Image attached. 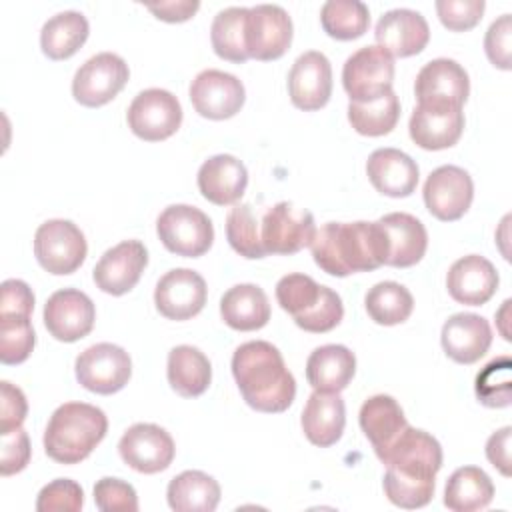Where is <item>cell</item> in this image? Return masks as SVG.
Instances as JSON below:
<instances>
[{
    "label": "cell",
    "mask_w": 512,
    "mask_h": 512,
    "mask_svg": "<svg viewBox=\"0 0 512 512\" xmlns=\"http://www.w3.org/2000/svg\"><path fill=\"white\" fill-rule=\"evenodd\" d=\"M302 432L304 436L320 448L336 444L346 426V406L338 392H318L314 390L302 410Z\"/></svg>",
    "instance_id": "28"
},
{
    "label": "cell",
    "mask_w": 512,
    "mask_h": 512,
    "mask_svg": "<svg viewBox=\"0 0 512 512\" xmlns=\"http://www.w3.org/2000/svg\"><path fill=\"white\" fill-rule=\"evenodd\" d=\"M84 506V492L78 482L70 478H56L48 482L36 498L38 512H78Z\"/></svg>",
    "instance_id": "45"
},
{
    "label": "cell",
    "mask_w": 512,
    "mask_h": 512,
    "mask_svg": "<svg viewBox=\"0 0 512 512\" xmlns=\"http://www.w3.org/2000/svg\"><path fill=\"white\" fill-rule=\"evenodd\" d=\"M498 282L500 278L494 264L478 254L458 258L446 274L448 294L468 306L486 304L494 296Z\"/></svg>",
    "instance_id": "23"
},
{
    "label": "cell",
    "mask_w": 512,
    "mask_h": 512,
    "mask_svg": "<svg viewBox=\"0 0 512 512\" xmlns=\"http://www.w3.org/2000/svg\"><path fill=\"white\" fill-rule=\"evenodd\" d=\"M314 234V216L288 200L270 206L260 222V238L266 254H296L310 246Z\"/></svg>",
    "instance_id": "9"
},
{
    "label": "cell",
    "mask_w": 512,
    "mask_h": 512,
    "mask_svg": "<svg viewBox=\"0 0 512 512\" xmlns=\"http://www.w3.org/2000/svg\"><path fill=\"white\" fill-rule=\"evenodd\" d=\"M166 376L174 392L184 398H196L208 390L212 366L202 350L190 344H180L168 352Z\"/></svg>",
    "instance_id": "32"
},
{
    "label": "cell",
    "mask_w": 512,
    "mask_h": 512,
    "mask_svg": "<svg viewBox=\"0 0 512 512\" xmlns=\"http://www.w3.org/2000/svg\"><path fill=\"white\" fill-rule=\"evenodd\" d=\"M356 372V356L342 344H324L306 360L308 384L318 392H342Z\"/></svg>",
    "instance_id": "29"
},
{
    "label": "cell",
    "mask_w": 512,
    "mask_h": 512,
    "mask_svg": "<svg viewBox=\"0 0 512 512\" xmlns=\"http://www.w3.org/2000/svg\"><path fill=\"white\" fill-rule=\"evenodd\" d=\"M510 36H512L510 14H502L498 20H494L484 36L486 56L500 70H510Z\"/></svg>",
    "instance_id": "48"
},
{
    "label": "cell",
    "mask_w": 512,
    "mask_h": 512,
    "mask_svg": "<svg viewBox=\"0 0 512 512\" xmlns=\"http://www.w3.org/2000/svg\"><path fill=\"white\" fill-rule=\"evenodd\" d=\"M358 422L378 458L388 450V446L408 426L404 410L388 394L370 396L360 408Z\"/></svg>",
    "instance_id": "30"
},
{
    "label": "cell",
    "mask_w": 512,
    "mask_h": 512,
    "mask_svg": "<svg viewBox=\"0 0 512 512\" xmlns=\"http://www.w3.org/2000/svg\"><path fill=\"white\" fill-rule=\"evenodd\" d=\"M220 316L234 330H260L270 320L268 296L256 284H236L224 292L220 300Z\"/></svg>",
    "instance_id": "31"
},
{
    "label": "cell",
    "mask_w": 512,
    "mask_h": 512,
    "mask_svg": "<svg viewBox=\"0 0 512 512\" xmlns=\"http://www.w3.org/2000/svg\"><path fill=\"white\" fill-rule=\"evenodd\" d=\"M418 104L460 106L470 94L468 72L452 58H434L426 62L414 82Z\"/></svg>",
    "instance_id": "20"
},
{
    "label": "cell",
    "mask_w": 512,
    "mask_h": 512,
    "mask_svg": "<svg viewBox=\"0 0 512 512\" xmlns=\"http://www.w3.org/2000/svg\"><path fill=\"white\" fill-rule=\"evenodd\" d=\"M156 232L166 250L186 258L206 254L214 242V226L210 218L190 204H172L164 208L156 220Z\"/></svg>",
    "instance_id": "5"
},
{
    "label": "cell",
    "mask_w": 512,
    "mask_h": 512,
    "mask_svg": "<svg viewBox=\"0 0 512 512\" xmlns=\"http://www.w3.org/2000/svg\"><path fill=\"white\" fill-rule=\"evenodd\" d=\"M464 130V112L452 104H418L412 110L408 132L416 146L424 150H444L454 146Z\"/></svg>",
    "instance_id": "21"
},
{
    "label": "cell",
    "mask_w": 512,
    "mask_h": 512,
    "mask_svg": "<svg viewBox=\"0 0 512 512\" xmlns=\"http://www.w3.org/2000/svg\"><path fill=\"white\" fill-rule=\"evenodd\" d=\"M130 76L128 64L114 52L90 56L74 74L72 96L88 108L108 104L126 86Z\"/></svg>",
    "instance_id": "10"
},
{
    "label": "cell",
    "mask_w": 512,
    "mask_h": 512,
    "mask_svg": "<svg viewBox=\"0 0 512 512\" xmlns=\"http://www.w3.org/2000/svg\"><path fill=\"white\" fill-rule=\"evenodd\" d=\"M374 36L380 48L392 58H406L422 52L430 40V28L426 18L410 8H394L380 16L374 28Z\"/></svg>",
    "instance_id": "22"
},
{
    "label": "cell",
    "mask_w": 512,
    "mask_h": 512,
    "mask_svg": "<svg viewBox=\"0 0 512 512\" xmlns=\"http://www.w3.org/2000/svg\"><path fill=\"white\" fill-rule=\"evenodd\" d=\"M94 502L102 512H136L138 496L132 484L120 478H100L94 484Z\"/></svg>",
    "instance_id": "46"
},
{
    "label": "cell",
    "mask_w": 512,
    "mask_h": 512,
    "mask_svg": "<svg viewBox=\"0 0 512 512\" xmlns=\"http://www.w3.org/2000/svg\"><path fill=\"white\" fill-rule=\"evenodd\" d=\"M232 374L244 402L258 412H284L294 402L296 380L280 350L266 340L240 344L232 356Z\"/></svg>",
    "instance_id": "3"
},
{
    "label": "cell",
    "mask_w": 512,
    "mask_h": 512,
    "mask_svg": "<svg viewBox=\"0 0 512 512\" xmlns=\"http://www.w3.org/2000/svg\"><path fill=\"white\" fill-rule=\"evenodd\" d=\"M188 94L194 110L210 120L232 118L246 100L244 84L234 74L216 68L198 72Z\"/></svg>",
    "instance_id": "14"
},
{
    "label": "cell",
    "mask_w": 512,
    "mask_h": 512,
    "mask_svg": "<svg viewBox=\"0 0 512 512\" xmlns=\"http://www.w3.org/2000/svg\"><path fill=\"white\" fill-rule=\"evenodd\" d=\"M322 284L306 274H286L276 284V300L294 320L304 316L322 296Z\"/></svg>",
    "instance_id": "42"
},
{
    "label": "cell",
    "mask_w": 512,
    "mask_h": 512,
    "mask_svg": "<svg viewBox=\"0 0 512 512\" xmlns=\"http://www.w3.org/2000/svg\"><path fill=\"white\" fill-rule=\"evenodd\" d=\"M86 252V238L70 220H46L34 234V256L50 274L64 276L76 272L82 266Z\"/></svg>",
    "instance_id": "6"
},
{
    "label": "cell",
    "mask_w": 512,
    "mask_h": 512,
    "mask_svg": "<svg viewBox=\"0 0 512 512\" xmlns=\"http://www.w3.org/2000/svg\"><path fill=\"white\" fill-rule=\"evenodd\" d=\"M94 320V302L76 288L56 290L44 304V326L60 342H76L88 336Z\"/></svg>",
    "instance_id": "16"
},
{
    "label": "cell",
    "mask_w": 512,
    "mask_h": 512,
    "mask_svg": "<svg viewBox=\"0 0 512 512\" xmlns=\"http://www.w3.org/2000/svg\"><path fill=\"white\" fill-rule=\"evenodd\" d=\"M288 94L292 104L304 112L326 106L332 94L330 60L318 50L300 54L288 72Z\"/></svg>",
    "instance_id": "19"
},
{
    "label": "cell",
    "mask_w": 512,
    "mask_h": 512,
    "mask_svg": "<svg viewBox=\"0 0 512 512\" xmlns=\"http://www.w3.org/2000/svg\"><path fill=\"white\" fill-rule=\"evenodd\" d=\"M30 462V438L20 428L12 430L10 434L2 436V460H0V474L12 476L22 472Z\"/></svg>",
    "instance_id": "49"
},
{
    "label": "cell",
    "mask_w": 512,
    "mask_h": 512,
    "mask_svg": "<svg viewBox=\"0 0 512 512\" xmlns=\"http://www.w3.org/2000/svg\"><path fill=\"white\" fill-rule=\"evenodd\" d=\"M440 342L446 356L454 362L474 364L488 352L492 330L486 318L472 312H458L444 322Z\"/></svg>",
    "instance_id": "24"
},
{
    "label": "cell",
    "mask_w": 512,
    "mask_h": 512,
    "mask_svg": "<svg viewBox=\"0 0 512 512\" xmlns=\"http://www.w3.org/2000/svg\"><path fill=\"white\" fill-rule=\"evenodd\" d=\"M74 370L80 386L108 396L128 384L132 376V360L124 348L110 342H100L78 354Z\"/></svg>",
    "instance_id": "8"
},
{
    "label": "cell",
    "mask_w": 512,
    "mask_h": 512,
    "mask_svg": "<svg viewBox=\"0 0 512 512\" xmlns=\"http://www.w3.org/2000/svg\"><path fill=\"white\" fill-rule=\"evenodd\" d=\"M196 182L200 194L208 202L216 206H228L242 198L248 186V170L236 156L216 154L202 162Z\"/></svg>",
    "instance_id": "25"
},
{
    "label": "cell",
    "mask_w": 512,
    "mask_h": 512,
    "mask_svg": "<svg viewBox=\"0 0 512 512\" xmlns=\"http://www.w3.org/2000/svg\"><path fill=\"white\" fill-rule=\"evenodd\" d=\"M36 334L30 316L0 314V360L2 364H22L34 350Z\"/></svg>",
    "instance_id": "41"
},
{
    "label": "cell",
    "mask_w": 512,
    "mask_h": 512,
    "mask_svg": "<svg viewBox=\"0 0 512 512\" xmlns=\"http://www.w3.org/2000/svg\"><path fill=\"white\" fill-rule=\"evenodd\" d=\"M146 8L164 22H184L192 18V14L200 8L196 0H178V2H158L146 4Z\"/></svg>",
    "instance_id": "53"
},
{
    "label": "cell",
    "mask_w": 512,
    "mask_h": 512,
    "mask_svg": "<svg viewBox=\"0 0 512 512\" xmlns=\"http://www.w3.org/2000/svg\"><path fill=\"white\" fill-rule=\"evenodd\" d=\"M510 436H512V428L504 426L496 430L486 442V458L504 476H510Z\"/></svg>",
    "instance_id": "52"
},
{
    "label": "cell",
    "mask_w": 512,
    "mask_h": 512,
    "mask_svg": "<svg viewBox=\"0 0 512 512\" xmlns=\"http://www.w3.org/2000/svg\"><path fill=\"white\" fill-rule=\"evenodd\" d=\"M388 242L386 266L408 268L422 260L428 248V232L424 224L408 212H390L378 218Z\"/></svg>",
    "instance_id": "27"
},
{
    "label": "cell",
    "mask_w": 512,
    "mask_h": 512,
    "mask_svg": "<svg viewBox=\"0 0 512 512\" xmlns=\"http://www.w3.org/2000/svg\"><path fill=\"white\" fill-rule=\"evenodd\" d=\"M204 278L190 268L168 270L154 288L156 310L168 320H188L206 304Z\"/></svg>",
    "instance_id": "18"
},
{
    "label": "cell",
    "mask_w": 512,
    "mask_h": 512,
    "mask_svg": "<svg viewBox=\"0 0 512 512\" xmlns=\"http://www.w3.org/2000/svg\"><path fill=\"white\" fill-rule=\"evenodd\" d=\"M366 174L372 186L390 198H406L418 186V164L398 148H378L368 156Z\"/></svg>",
    "instance_id": "26"
},
{
    "label": "cell",
    "mask_w": 512,
    "mask_h": 512,
    "mask_svg": "<svg viewBox=\"0 0 512 512\" xmlns=\"http://www.w3.org/2000/svg\"><path fill=\"white\" fill-rule=\"evenodd\" d=\"M34 310V294L24 280H4L2 282V298H0V314H22L30 316Z\"/></svg>",
    "instance_id": "51"
},
{
    "label": "cell",
    "mask_w": 512,
    "mask_h": 512,
    "mask_svg": "<svg viewBox=\"0 0 512 512\" xmlns=\"http://www.w3.org/2000/svg\"><path fill=\"white\" fill-rule=\"evenodd\" d=\"M494 498L490 476L478 466H462L450 474L444 488V506L454 512L484 510Z\"/></svg>",
    "instance_id": "35"
},
{
    "label": "cell",
    "mask_w": 512,
    "mask_h": 512,
    "mask_svg": "<svg viewBox=\"0 0 512 512\" xmlns=\"http://www.w3.org/2000/svg\"><path fill=\"white\" fill-rule=\"evenodd\" d=\"M394 58L380 46H364L350 54L342 68V84L350 102H370L392 90Z\"/></svg>",
    "instance_id": "7"
},
{
    "label": "cell",
    "mask_w": 512,
    "mask_h": 512,
    "mask_svg": "<svg viewBox=\"0 0 512 512\" xmlns=\"http://www.w3.org/2000/svg\"><path fill=\"white\" fill-rule=\"evenodd\" d=\"M0 390H2V406H0V436L10 434L12 430L20 428L26 412H28V402L24 392L10 384V382H0Z\"/></svg>",
    "instance_id": "50"
},
{
    "label": "cell",
    "mask_w": 512,
    "mask_h": 512,
    "mask_svg": "<svg viewBox=\"0 0 512 512\" xmlns=\"http://www.w3.org/2000/svg\"><path fill=\"white\" fill-rule=\"evenodd\" d=\"M292 44V18L278 4H256L248 8L246 48L256 60H276Z\"/></svg>",
    "instance_id": "15"
},
{
    "label": "cell",
    "mask_w": 512,
    "mask_h": 512,
    "mask_svg": "<svg viewBox=\"0 0 512 512\" xmlns=\"http://www.w3.org/2000/svg\"><path fill=\"white\" fill-rule=\"evenodd\" d=\"M126 120L138 138L146 142H160L180 128L182 106L172 92L164 88H148L134 96L128 106Z\"/></svg>",
    "instance_id": "11"
},
{
    "label": "cell",
    "mask_w": 512,
    "mask_h": 512,
    "mask_svg": "<svg viewBox=\"0 0 512 512\" xmlns=\"http://www.w3.org/2000/svg\"><path fill=\"white\" fill-rule=\"evenodd\" d=\"M364 306L368 316L380 326L402 324L410 318L414 310V298L410 290L394 280H384L374 284L366 296Z\"/></svg>",
    "instance_id": "37"
},
{
    "label": "cell",
    "mask_w": 512,
    "mask_h": 512,
    "mask_svg": "<svg viewBox=\"0 0 512 512\" xmlns=\"http://www.w3.org/2000/svg\"><path fill=\"white\" fill-rule=\"evenodd\" d=\"M108 432L106 414L86 402L58 406L44 430V450L58 464H78L104 440Z\"/></svg>",
    "instance_id": "4"
},
{
    "label": "cell",
    "mask_w": 512,
    "mask_h": 512,
    "mask_svg": "<svg viewBox=\"0 0 512 512\" xmlns=\"http://www.w3.org/2000/svg\"><path fill=\"white\" fill-rule=\"evenodd\" d=\"M400 118V100L394 90L370 102H350L348 122L362 136H384L394 130Z\"/></svg>",
    "instance_id": "38"
},
{
    "label": "cell",
    "mask_w": 512,
    "mask_h": 512,
    "mask_svg": "<svg viewBox=\"0 0 512 512\" xmlns=\"http://www.w3.org/2000/svg\"><path fill=\"white\" fill-rule=\"evenodd\" d=\"M226 238L234 252L244 258H264L266 250L260 238V222L250 204H234L226 216Z\"/></svg>",
    "instance_id": "40"
},
{
    "label": "cell",
    "mask_w": 512,
    "mask_h": 512,
    "mask_svg": "<svg viewBox=\"0 0 512 512\" xmlns=\"http://www.w3.org/2000/svg\"><path fill=\"white\" fill-rule=\"evenodd\" d=\"M510 368L512 362L508 356H498L490 360L476 376L474 390L476 398L488 408H506L510 406Z\"/></svg>",
    "instance_id": "43"
},
{
    "label": "cell",
    "mask_w": 512,
    "mask_h": 512,
    "mask_svg": "<svg viewBox=\"0 0 512 512\" xmlns=\"http://www.w3.org/2000/svg\"><path fill=\"white\" fill-rule=\"evenodd\" d=\"M120 458L140 474L166 470L176 454L172 436L158 424H132L118 442Z\"/></svg>",
    "instance_id": "13"
},
{
    "label": "cell",
    "mask_w": 512,
    "mask_h": 512,
    "mask_svg": "<svg viewBox=\"0 0 512 512\" xmlns=\"http://www.w3.org/2000/svg\"><path fill=\"white\" fill-rule=\"evenodd\" d=\"M166 498L176 512H212L220 502V484L202 470H184L170 480Z\"/></svg>",
    "instance_id": "33"
},
{
    "label": "cell",
    "mask_w": 512,
    "mask_h": 512,
    "mask_svg": "<svg viewBox=\"0 0 512 512\" xmlns=\"http://www.w3.org/2000/svg\"><path fill=\"white\" fill-rule=\"evenodd\" d=\"M320 22L328 36L354 40L368 30L370 12L360 0H328L320 8Z\"/></svg>",
    "instance_id": "39"
},
{
    "label": "cell",
    "mask_w": 512,
    "mask_h": 512,
    "mask_svg": "<svg viewBox=\"0 0 512 512\" xmlns=\"http://www.w3.org/2000/svg\"><path fill=\"white\" fill-rule=\"evenodd\" d=\"M246 18L248 8L244 6H228L214 16L210 26V42L220 58L236 64L250 58L246 48Z\"/></svg>",
    "instance_id": "36"
},
{
    "label": "cell",
    "mask_w": 512,
    "mask_h": 512,
    "mask_svg": "<svg viewBox=\"0 0 512 512\" xmlns=\"http://www.w3.org/2000/svg\"><path fill=\"white\" fill-rule=\"evenodd\" d=\"M342 316H344L342 298L338 296V292L324 286L320 300L304 316L296 318L294 322L298 328H302L306 332L322 334V332H330L332 328H336L340 324Z\"/></svg>",
    "instance_id": "44"
},
{
    "label": "cell",
    "mask_w": 512,
    "mask_h": 512,
    "mask_svg": "<svg viewBox=\"0 0 512 512\" xmlns=\"http://www.w3.org/2000/svg\"><path fill=\"white\" fill-rule=\"evenodd\" d=\"M484 8V0H436V12L440 22L454 32L474 28L482 18Z\"/></svg>",
    "instance_id": "47"
},
{
    "label": "cell",
    "mask_w": 512,
    "mask_h": 512,
    "mask_svg": "<svg viewBox=\"0 0 512 512\" xmlns=\"http://www.w3.org/2000/svg\"><path fill=\"white\" fill-rule=\"evenodd\" d=\"M422 194L424 204L434 218L454 222L468 212L474 198V184L464 168L446 164L428 174Z\"/></svg>",
    "instance_id": "12"
},
{
    "label": "cell",
    "mask_w": 512,
    "mask_h": 512,
    "mask_svg": "<svg viewBox=\"0 0 512 512\" xmlns=\"http://www.w3.org/2000/svg\"><path fill=\"white\" fill-rule=\"evenodd\" d=\"M148 264V250L140 240H122L108 248L92 270L94 284L112 296L130 292Z\"/></svg>",
    "instance_id": "17"
},
{
    "label": "cell",
    "mask_w": 512,
    "mask_h": 512,
    "mask_svg": "<svg viewBox=\"0 0 512 512\" xmlns=\"http://www.w3.org/2000/svg\"><path fill=\"white\" fill-rule=\"evenodd\" d=\"M380 460L386 466L384 494L394 506L414 510L432 500L442 468V446L434 436L406 426Z\"/></svg>",
    "instance_id": "1"
},
{
    "label": "cell",
    "mask_w": 512,
    "mask_h": 512,
    "mask_svg": "<svg viewBox=\"0 0 512 512\" xmlns=\"http://www.w3.org/2000/svg\"><path fill=\"white\" fill-rule=\"evenodd\" d=\"M312 258L330 276L370 272L386 264L388 242L376 222H326L310 242Z\"/></svg>",
    "instance_id": "2"
},
{
    "label": "cell",
    "mask_w": 512,
    "mask_h": 512,
    "mask_svg": "<svg viewBox=\"0 0 512 512\" xmlns=\"http://www.w3.org/2000/svg\"><path fill=\"white\" fill-rule=\"evenodd\" d=\"M90 32L88 20L78 10H64L48 18L40 30V48L50 60H66L80 50Z\"/></svg>",
    "instance_id": "34"
}]
</instances>
